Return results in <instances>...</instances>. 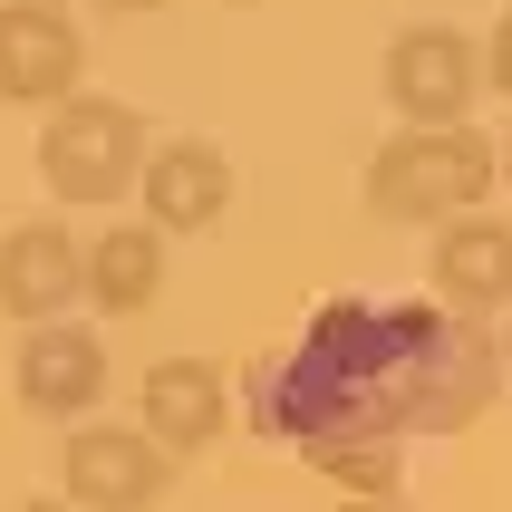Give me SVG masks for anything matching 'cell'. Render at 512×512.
<instances>
[{
    "instance_id": "1",
    "label": "cell",
    "mask_w": 512,
    "mask_h": 512,
    "mask_svg": "<svg viewBox=\"0 0 512 512\" xmlns=\"http://www.w3.org/2000/svg\"><path fill=\"white\" fill-rule=\"evenodd\" d=\"M252 426L281 445H416V435H464L503 397V339L493 319L445 310L435 290L406 300H329L290 348H261Z\"/></svg>"
},
{
    "instance_id": "2",
    "label": "cell",
    "mask_w": 512,
    "mask_h": 512,
    "mask_svg": "<svg viewBox=\"0 0 512 512\" xmlns=\"http://www.w3.org/2000/svg\"><path fill=\"white\" fill-rule=\"evenodd\" d=\"M493 184H503V165H493V136H474V126H406L368 155L377 223H455V213H484Z\"/></svg>"
},
{
    "instance_id": "3",
    "label": "cell",
    "mask_w": 512,
    "mask_h": 512,
    "mask_svg": "<svg viewBox=\"0 0 512 512\" xmlns=\"http://www.w3.org/2000/svg\"><path fill=\"white\" fill-rule=\"evenodd\" d=\"M145 165V116L116 97H58V116L39 126V174L58 203H116Z\"/></svg>"
},
{
    "instance_id": "4",
    "label": "cell",
    "mask_w": 512,
    "mask_h": 512,
    "mask_svg": "<svg viewBox=\"0 0 512 512\" xmlns=\"http://www.w3.org/2000/svg\"><path fill=\"white\" fill-rule=\"evenodd\" d=\"M58 484L78 512H145L174 493V455L155 445L145 426H78L68 435V464H58Z\"/></svg>"
},
{
    "instance_id": "5",
    "label": "cell",
    "mask_w": 512,
    "mask_h": 512,
    "mask_svg": "<svg viewBox=\"0 0 512 512\" xmlns=\"http://www.w3.org/2000/svg\"><path fill=\"white\" fill-rule=\"evenodd\" d=\"M377 78H387V107L406 126H464L474 87H484V58H474L464 29H397Z\"/></svg>"
},
{
    "instance_id": "6",
    "label": "cell",
    "mask_w": 512,
    "mask_h": 512,
    "mask_svg": "<svg viewBox=\"0 0 512 512\" xmlns=\"http://www.w3.org/2000/svg\"><path fill=\"white\" fill-rule=\"evenodd\" d=\"M87 39L58 0H0V97L10 107H58L78 97Z\"/></svg>"
},
{
    "instance_id": "7",
    "label": "cell",
    "mask_w": 512,
    "mask_h": 512,
    "mask_svg": "<svg viewBox=\"0 0 512 512\" xmlns=\"http://www.w3.org/2000/svg\"><path fill=\"white\" fill-rule=\"evenodd\" d=\"M136 194H145V223H155V232H213V223L232 213V155H223L213 136L145 145Z\"/></svg>"
},
{
    "instance_id": "8",
    "label": "cell",
    "mask_w": 512,
    "mask_h": 512,
    "mask_svg": "<svg viewBox=\"0 0 512 512\" xmlns=\"http://www.w3.org/2000/svg\"><path fill=\"white\" fill-rule=\"evenodd\" d=\"M87 290V242L68 223H10L0 232V310L10 319H58Z\"/></svg>"
},
{
    "instance_id": "9",
    "label": "cell",
    "mask_w": 512,
    "mask_h": 512,
    "mask_svg": "<svg viewBox=\"0 0 512 512\" xmlns=\"http://www.w3.org/2000/svg\"><path fill=\"white\" fill-rule=\"evenodd\" d=\"M435 300L464 310V319H503L512 310V223L503 213L435 223Z\"/></svg>"
},
{
    "instance_id": "10",
    "label": "cell",
    "mask_w": 512,
    "mask_h": 512,
    "mask_svg": "<svg viewBox=\"0 0 512 512\" xmlns=\"http://www.w3.org/2000/svg\"><path fill=\"white\" fill-rule=\"evenodd\" d=\"M136 416H145V435H155L165 455H203V445L232 426V387H223L213 358H155L145 387H136Z\"/></svg>"
},
{
    "instance_id": "11",
    "label": "cell",
    "mask_w": 512,
    "mask_h": 512,
    "mask_svg": "<svg viewBox=\"0 0 512 512\" xmlns=\"http://www.w3.org/2000/svg\"><path fill=\"white\" fill-rule=\"evenodd\" d=\"M97 397H107V348L68 319H39L20 339V406L29 416H87Z\"/></svg>"
},
{
    "instance_id": "12",
    "label": "cell",
    "mask_w": 512,
    "mask_h": 512,
    "mask_svg": "<svg viewBox=\"0 0 512 512\" xmlns=\"http://www.w3.org/2000/svg\"><path fill=\"white\" fill-rule=\"evenodd\" d=\"M155 290H165V232L155 223H107L87 242V300H97V310L126 319V310H145Z\"/></svg>"
},
{
    "instance_id": "13",
    "label": "cell",
    "mask_w": 512,
    "mask_h": 512,
    "mask_svg": "<svg viewBox=\"0 0 512 512\" xmlns=\"http://www.w3.org/2000/svg\"><path fill=\"white\" fill-rule=\"evenodd\" d=\"M300 455H310L329 484H348V503H377V493H397V455L406 445H300Z\"/></svg>"
},
{
    "instance_id": "14",
    "label": "cell",
    "mask_w": 512,
    "mask_h": 512,
    "mask_svg": "<svg viewBox=\"0 0 512 512\" xmlns=\"http://www.w3.org/2000/svg\"><path fill=\"white\" fill-rule=\"evenodd\" d=\"M484 78H493V87H503V97H512V10H503V20H493V49H484Z\"/></svg>"
},
{
    "instance_id": "15",
    "label": "cell",
    "mask_w": 512,
    "mask_h": 512,
    "mask_svg": "<svg viewBox=\"0 0 512 512\" xmlns=\"http://www.w3.org/2000/svg\"><path fill=\"white\" fill-rule=\"evenodd\" d=\"M339 512H406V503H397V493H377V503H339Z\"/></svg>"
},
{
    "instance_id": "16",
    "label": "cell",
    "mask_w": 512,
    "mask_h": 512,
    "mask_svg": "<svg viewBox=\"0 0 512 512\" xmlns=\"http://www.w3.org/2000/svg\"><path fill=\"white\" fill-rule=\"evenodd\" d=\"M97 10H165V0H97Z\"/></svg>"
},
{
    "instance_id": "17",
    "label": "cell",
    "mask_w": 512,
    "mask_h": 512,
    "mask_svg": "<svg viewBox=\"0 0 512 512\" xmlns=\"http://www.w3.org/2000/svg\"><path fill=\"white\" fill-rule=\"evenodd\" d=\"M493 165H503V184H512V145H493Z\"/></svg>"
},
{
    "instance_id": "18",
    "label": "cell",
    "mask_w": 512,
    "mask_h": 512,
    "mask_svg": "<svg viewBox=\"0 0 512 512\" xmlns=\"http://www.w3.org/2000/svg\"><path fill=\"white\" fill-rule=\"evenodd\" d=\"M20 512H78V503H20Z\"/></svg>"
},
{
    "instance_id": "19",
    "label": "cell",
    "mask_w": 512,
    "mask_h": 512,
    "mask_svg": "<svg viewBox=\"0 0 512 512\" xmlns=\"http://www.w3.org/2000/svg\"><path fill=\"white\" fill-rule=\"evenodd\" d=\"M503 368H512V319H503Z\"/></svg>"
}]
</instances>
